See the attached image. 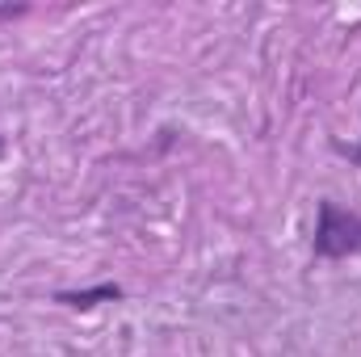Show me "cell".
<instances>
[{"instance_id": "obj_3", "label": "cell", "mask_w": 361, "mask_h": 357, "mask_svg": "<svg viewBox=\"0 0 361 357\" xmlns=\"http://www.w3.org/2000/svg\"><path fill=\"white\" fill-rule=\"evenodd\" d=\"M332 152H336V156H345L349 164H357V169H361V147H349V143H341V139H332Z\"/></svg>"}, {"instance_id": "obj_4", "label": "cell", "mask_w": 361, "mask_h": 357, "mask_svg": "<svg viewBox=\"0 0 361 357\" xmlns=\"http://www.w3.org/2000/svg\"><path fill=\"white\" fill-rule=\"evenodd\" d=\"M25 13H30V4H0V21H17Z\"/></svg>"}, {"instance_id": "obj_1", "label": "cell", "mask_w": 361, "mask_h": 357, "mask_svg": "<svg viewBox=\"0 0 361 357\" xmlns=\"http://www.w3.org/2000/svg\"><path fill=\"white\" fill-rule=\"evenodd\" d=\"M311 253H315L319 261H349V257H361V214L341 210L332 198H324V202L315 206Z\"/></svg>"}, {"instance_id": "obj_2", "label": "cell", "mask_w": 361, "mask_h": 357, "mask_svg": "<svg viewBox=\"0 0 361 357\" xmlns=\"http://www.w3.org/2000/svg\"><path fill=\"white\" fill-rule=\"evenodd\" d=\"M122 298V286L118 282H101V286H89V290H59L55 303L72 307V311H89L97 303H118Z\"/></svg>"}, {"instance_id": "obj_5", "label": "cell", "mask_w": 361, "mask_h": 357, "mask_svg": "<svg viewBox=\"0 0 361 357\" xmlns=\"http://www.w3.org/2000/svg\"><path fill=\"white\" fill-rule=\"evenodd\" d=\"M0 156H4V139H0Z\"/></svg>"}]
</instances>
